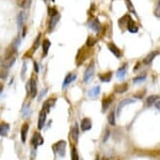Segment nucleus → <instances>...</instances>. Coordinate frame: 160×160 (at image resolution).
Listing matches in <instances>:
<instances>
[{
	"instance_id": "obj_21",
	"label": "nucleus",
	"mask_w": 160,
	"mask_h": 160,
	"mask_svg": "<svg viewBox=\"0 0 160 160\" xmlns=\"http://www.w3.org/2000/svg\"><path fill=\"white\" fill-rule=\"evenodd\" d=\"M111 78H112V72L111 71H108L106 72V73H103V74L99 75V80H101V82H110L111 81Z\"/></svg>"
},
{
	"instance_id": "obj_39",
	"label": "nucleus",
	"mask_w": 160,
	"mask_h": 160,
	"mask_svg": "<svg viewBox=\"0 0 160 160\" xmlns=\"http://www.w3.org/2000/svg\"><path fill=\"white\" fill-rule=\"evenodd\" d=\"M128 16L129 15L127 14V15H125V16H123L122 18H121V19H118V25L120 26H123L124 25V23H127V19H128Z\"/></svg>"
},
{
	"instance_id": "obj_38",
	"label": "nucleus",
	"mask_w": 160,
	"mask_h": 160,
	"mask_svg": "<svg viewBox=\"0 0 160 160\" xmlns=\"http://www.w3.org/2000/svg\"><path fill=\"white\" fill-rule=\"evenodd\" d=\"M8 76V70H3V69H0V78L5 80Z\"/></svg>"
},
{
	"instance_id": "obj_18",
	"label": "nucleus",
	"mask_w": 160,
	"mask_h": 160,
	"mask_svg": "<svg viewBox=\"0 0 160 160\" xmlns=\"http://www.w3.org/2000/svg\"><path fill=\"white\" fill-rule=\"evenodd\" d=\"M133 102H135V100H133V99H125V100H123L122 102L118 104V109H116L118 115H120V113H121V111L123 110V107H125V105H127V104H129V103H133Z\"/></svg>"
},
{
	"instance_id": "obj_28",
	"label": "nucleus",
	"mask_w": 160,
	"mask_h": 160,
	"mask_svg": "<svg viewBox=\"0 0 160 160\" xmlns=\"http://www.w3.org/2000/svg\"><path fill=\"white\" fill-rule=\"evenodd\" d=\"M96 42H97V40L94 39V37L90 36V37H88V40H87V42H85V45H87L88 47L94 46Z\"/></svg>"
},
{
	"instance_id": "obj_33",
	"label": "nucleus",
	"mask_w": 160,
	"mask_h": 160,
	"mask_svg": "<svg viewBox=\"0 0 160 160\" xmlns=\"http://www.w3.org/2000/svg\"><path fill=\"white\" fill-rule=\"evenodd\" d=\"M58 14H59V12H58V10H57L55 7L48 8V15H49V17L56 16V15H58Z\"/></svg>"
},
{
	"instance_id": "obj_1",
	"label": "nucleus",
	"mask_w": 160,
	"mask_h": 160,
	"mask_svg": "<svg viewBox=\"0 0 160 160\" xmlns=\"http://www.w3.org/2000/svg\"><path fill=\"white\" fill-rule=\"evenodd\" d=\"M94 71H95V64H94V61H92L88 66V68L85 69V72H84V75H83L84 83H89L93 78V76H94Z\"/></svg>"
},
{
	"instance_id": "obj_29",
	"label": "nucleus",
	"mask_w": 160,
	"mask_h": 160,
	"mask_svg": "<svg viewBox=\"0 0 160 160\" xmlns=\"http://www.w3.org/2000/svg\"><path fill=\"white\" fill-rule=\"evenodd\" d=\"M29 2H30V0H16V3H17V6L19 8H26L27 6L29 4Z\"/></svg>"
},
{
	"instance_id": "obj_49",
	"label": "nucleus",
	"mask_w": 160,
	"mask_h": 160,
	"mask_svg": "<svg viewBox=\"0 0 160 160\" xmlns=\"http://www.w3.org/2000/svg\"><path fill=\"white\" fill-rule=\"evenodd\" d=\"M43 1H44V2H46V1H47V0H43Z\"/></svg>"
},
{
	"instance_id": "obj_32",
	"label": "nucleus",
	"mask_w": 160,
	"mask_h": 160,
	"mask_svg": "<svg viewBox=\"0 0 160 160\" xmlns=\"http://www.w3.org/2000/svg\"><path fill=\"white\" fill-rule=\"evenodd\" d=\"M70 154H72V160H79L78 152H77V150H76V147H75V146H73V147H72Z\"/></svg>"
},
{
	"instance_id": "obj_3",
	"label": "nucleus",
	"mask_w": 160,
	"mask_h": 160,
	"mask_svg": "<svg viewBox=\"0 0 160 160\" xmlns=\"http://www.w3.org/2000/svg\"><path fill=\"white\" fill-rule=\"evenodd\" d=\"M108 48L116 58H121V57L123 56V53H122V51H121V48H118L113 42L108 43Z\"/></svg>"
},
{
	"instance_id": "obj_30",
	"label": "nucleus",
	"mask_w": 160,
	"mask_h": 160,
	"mask_svg": "<svg viewBox=\"0 0 160 160\" xmlns=\"http://www.w3.org/2000/svg\"><path fill=\"white\" fill-rule=\"evenodd\" d=\"M154 15H155L157 18H160V0L157 1L155 10H154Z\"/></svg>"
},
{
	"instance_id": "obj_17",
	"label": "nucleus",
	"mask_w": 160,
	"mask_h": 160,
	"mask_svg": "<svg viewBox=\"0 0 160 160\" xmlns=\"http://www.w3.org/2000/svg\"><path fill=\"white\" fill-rule=\"evenodd\" d=\"M157 55H158V52H156V51H155V52H152V53H150L147 56L145 57V58H144L143 62H144L145 64H152V61L156 58Z\"/></svg>"
},
{
	"instance_id": "obj_48",
	"label": "nucleus",
	"mask_w": 160,
	"mask_h": 160,
	"mask_svg": "<svg viewBox=\"0 0 160 160\" xmlns=\"http://www.w3.org/2000/svg\"><path fill=\"white\" fill-rule=\"evenodd\" d=\"M51 1H52V2H55V1H56V0H51Z\"/></svg>"
},
{
	"instance_id": "obj_16",
	"label": "nucleus",
	"mask_w": 160,
	"mask_h": 160,
	"mask_svg": "<svg viewBox=\"0 0 160 160\" xmlns=\"http://www.w3.org/2000/svg\"><path fill=\"white\" fill-rule=\"evenodd\" d=\"M81 129L83 131H89L92 129V121L90 118H84L83 121H81Z\"/></svg>"
},
{
	"instance_id": "obj_40",
	"label": "nucleus",
	"mask_w": 160,
	"mask_h": 160,
	"mask_svg": "<svg viewBox=\"0 0 160 160\" xmlns=\"http://www.w3.org/2000/svg\"><path fill=\"white\" fill-rule=\"evenodd\" d=\"M12 44H13V45H14L16 48H18V47H19V45H21V37L17 36V38L15 39V41L12 43Z\"/></svg>"
},
{
	"instance_id": "obj_14",
	"label": "nucleus",
	"mask_w": 160,
	"mask_h": 160,
	"mask_svg": "<svg viewBox=\"0 0 160 160\" xmlns=\"http://www.w3.org/2000/svg\"><path fill=\"white\" fill-rule=\"evenodd\" d=\"M30 82H31V91H30V96L31 98H34L38 95V87H36V81H35V78L32 76L30 78Z\"/></svg>"
},
{
	"instance_id": "obj_42",
	"label": "nucleus",
	"mask_w": 160,
	"mask_h": 160,
	"mask_svg": "<svg viewBox=\"0 0 160 160\" xmlns=\"http://www.w3.org/2000/svg\"><path fill=\"white\" fill-rule=\"evenodd\" d=\"M47 90H48L47 88H44V89H43L42 91H41V94H40V97H38V99H40V100L42 99L43 97H44V96L46 95V93H47Z\"/></svg>"
},
{
	"instance_id": "obj_34",
	"label": "nucleus",
	"mask_w": 160,
	"mask_h": 160,
	"mask_svg": "<svg viewBox=\"0 0 160 160\" xmlns=\"http://www.w3.org/2000/svg\"><path fill=\"white\" fill-rule=\"evenodd\" d=\"M23 116L24 117H28L29 114H30V107H29V104H27V105H25L24 107H23Z\"/></svg>"
},
{
	"instance_id": "obj_45",
	"label": "nucleus",
	"mask_w": 160,
	"mask_h": 160,
	"mask_svg": "<svg viewBox=\"0 0 160 160\" xmlns=\"http://www.w3.org/2000/svg\"><path fill=\"white\" fill-rule=\"evenodd\" d=\"M108 136H109V131H106V133H105V136H104V142H106V141L108 140Z\"/></svg>"
},
{
	"instance_id": "obj_25",
	"label": "nucleus",
	"mask_w": 160,
	"mask_h": 160,
	"mask_svg": "<svg viewBox=\"0 0 160 160\" xmlns=\"http://www.w3.org/2000/svg\"><path fill=\"white\" fill-rule=\"evenodd\" d=\"M126 67H127V64H124L122 67H121L118 70V72H116V76H118V78H123L124 76H125V74H126Z\"/></svg>"
},
{
	"instance_id": "obj_37",
	"label": "nucleus",
	"mask_w": 160,
	"mask_h": 160,
	"mask_svg": "<svg viewBox=\"0 0 160 160\" xmlns=\"http://www.w3.org/2000/svg\"><path fill=\"white\" fill-rule=\"evenodd\" d=\"M26 71H27V62H24V64H23V68H21V78H23V80H25Z\"/></svg>"
},
{
	"instance_id": "obj_26",
	"label": "nucleus",
	"mask_w": 160,
	"mask_h": 160,
	"mask_svg": "<svg viewBox=\"0 0 160 160\" xmlns=\"http://www.w3.org/2000/svg\"><path fill=\"white\" fill-rule=\"evenodd\" d=\"M158 99H159V97L157 96V95H152V96H148L147 98H146V104L150 107V105H152V104L155 103Z\"/></svg>"
},
{
	"instance_id": "obj_20",
	"label": "nucleus",
	"mask_w": 160,
	"mask_h": 160,
	"mask_svg": "<svg viewBox=\"0 0 160 160\" xmlns=\"http://www.w3.org/2000/svg\"><path fill=\"white\" fill-rule=\"evenodd\" d=\"M25 19H26V14H25L24 12L21 11V12H19V13H18L17 18H16V21H17V26L19 27V28L24 26Z\"/></svg>"
},
{
	"instance_id": "obj_23",
	"label": "nucleus",
	"mask_w": 160,
	"mask_h": 160,
	"mask_svg": "<svg viewBox=\"0 0 160 160\" xmlns=\"http://www.w3.org/2000/svg\"><path fill=\"white\" fill-rule=\"evenodd\" d=\"M78 135H79V128H78V125L75 124V126H74L73 129H72V132H70V136H72V139L74 140V142H77Z\"/></svg>"
},
{
	"instance_id": "obj_24",
	"label": "nucleus",
	"mask_w": 160,
	"mask_h": 160,
	"mask_svg": "<svg viewBox=\"0 0 160 160\" xmlns=\"http://www.w3.org/2000/svg\"><path fill=\"white\" fill-rule=\"evenodd\" d=\"M128 89V84H122V85H116L114 87V91L116 94H123Z\"/></svg>"
},
{
	"instance_id": "obj_4",
	"label": "nucleus",
	"mask_w": 160,
	"mask_h": 160,
	"mask_svg": "<svg viewBox=\"0 0 160 160\" xmlns=\"http://www.w3.org/2000/svg\"><path fill=\"white\" fill-rule=\"evenodd\" d=\"M31 143L32 145L34 146V147H38V146L42 145L43 143H44V139H43V136L38 132H34L33 135H32V140H31Z\"/></svg>"
},
{
	"instance_id": "obj_35",
	"label": "nucleus",
	"mask_w": 160,
	"mask_h": 160,
	"mask_svg": "<svg viewBox=\"0 0 160 160\" xmlns=\"http://www.w3.org/2000/svg\"><path fill=\"white\" fill-rule=\"evenodd\" d=\"M125 2H126V6L128 7L129 11L132 12L133 14H137L136 11H135V7H133V4H132V2H131V0H125Z\"/></svg>"
},
{
	"instance_id": "obj_31",
	"label": "nucleus",
	"mask_w": 160,
	"mask_h": 160,
	"mask_svg": "<svg viewBox=\"0 0 160 160\" xmlns=\"http://www.w3.org/2000/svg\"><path fill=\"white\" fill-rule=\"evenodd\" d=\"M108 121H109V124L111 125V126H114L115 125V113H114V111H111V113L109 114Z\"/></svg>"
},
{
	"instance_id": "obj_13",
	"label": "nucleus",
	"mask_w": 160,
	"mask_h": 160,
	"mask_svg": "<svg viewBox=\"0 0 160 160\" xmlns=\"http://www.w3.org/2000/svg\"><path fill=\"white\" fill-rule=\"evenodd\" d=\"M76 74H73V73H68V74L66 75L65 80H64V82H63V89H65L67 86L70 85V83L73 82V81H75L76 80Z\"/></svg>"
},
{
	"instance_id": "obj_11",
	"label": "nucleus",
	"mask_w": 160,
	"mask_h": 160,
	"mask_svg": "<svg viewBox=\"0 0 160 160\" xmlns=\"http://www.w3.org/2000/svg\"><path fill=\"white\" fill-rule=\"evenodd\" d=\"M28 130H29V124L28 123H25L21 126V142L23 143L26 142L27 134H28Z\"/></svg>"
},
{
	"instance_id": "obj_41",
	"label": "nucleus",
	"mask_w": 160,
	"mask_h": 160,
	"mask_svg": "<svg viewBox=\"0 0 160 160\" xmlns=\"http://www.w3.org/2000/svg\"><path fill=\"white\" fill-rule=\"evenodd\" d=\"M26 89H27V93H28V95H30V91H31V82H30V80H29L28 82H27Z\"/></svg>"
},
{
	"instance_id": "obj_2",
	"label": "nucleus",
	"mask_w": 160,
	"mask_h": 160,
	"mask_svg": "<svg viewBox=\"0 0 160 160\" xmlns=\"http://www.w3.org/2000/svg\"><path fill=\"white\" fill-rule=\"evenodd\" d=\"M53 150H56V153L60 157L65 156V150H66V142L65 141H59L56 144H53Z\"/></svg>"
},
{
	"instance_id": "obj_27",
	"label": "nucleus",
	"mask_w": 160,
	"mask_h": 160,
	"mask_svg": "<svg viewBox=\"0 0 160 160\" xmlns=\"http://www.w3.org/2000/svg\"><path fill=\"white\" fill-rule=\"evenodd\" d=\"M41 37H42V33H38V37L35 38L34 40V43H33V46H32V50L33 51H36L40 46V44H41Z\"/></svg>"
},
{
	"instance_id": "obj_36",
	"label": "nucleus",
	"mask_w": 160,
	"mask_h": 160,
	"mask_svg": "<svg viewBox=\"0 0 160 160\" xmlns=\"http://www.w3.org/2000/svg\"><path fill=\"white\" fill-rule=\"evenodd\" d=\"M145 80H146V75H140V76H136V78H133L132 82L133 83H140V82L145 81Z\"/></svg>"
},
{
	"instance_id": "obj_6",
	"label": "nucleus",
	"mask_w": 160,
	"mask_h": 160,
	"mask_svg": "<svg viewBox=\"0 0 160 160\" xmlns=\"http://www.w3.org/2000/svg\"><path fill=\"white\" fill-rule=\"evenodd\" d=\"M16 51H17V48H16L13 44H11L10 46L7 48V51H5V54H4V57H3L4 60H9V59L12 58V57H14Z\"/></svg>"
},
{
	"instance_id": "obj_22",
	"label": "nucleus",
	"mask_w": 160,
	"mask_h": 160,
	"mask_svg": "<svg viewBox=\"0 0 160 160\" xmlns=\"http://www.w3.org/2000/svg\"><path fill=\"white\" fill-rule=\"evenodd\" d=\"M9 129H10V125L7 124V123H2V124H0V135L1 136H5L9 131Z\"/></svg>"
},
{
	"instance_id": "obj_12",
	"label": "nucleus",
	"mask_w": 160,
	"mask_h": 160,
	"mask_svg": "<svg viewBox=\"0 0 160 160\" xmlns=\"http://www.w3.org/2000/svg\"><path fill=\"white\" fill-rule=\"evenodd\" d=\"M55 102H56V98L48 99L47 101H45V102H44V104H43L42 111H44V112H46V113L48 114L49 111H50V107L53 105V103H55Z\"/></svg>"
},
{
	"instance_id": "obj_46",
	"label": "nucleus",
	"mask_w": 160,
	"mask_h": 160,
	"mask_svg": "<svg viewBox=\"0 0 160 160\" xmlns=\"http://www.w3.org/2000/svg\"><path fill=\"white\" fill-rule=\"evenodd\" d=\"M26 32H27V28H26V27H24V29H23V35H21V37H23V38H25V37H26Z\"/></svg>"
},
{
	"instance_id": "obj_9",
	"label": "nucleus",
	"mask_w": 160,
	"mask_h": 160,
	"mask_svg": "<svg viewBox=\"0 0 160 160\" xmlns=\"http://www.w3.org/2000/svg\"><path fill=\"white\" fill-rule=\"evenodd\" d=\"M90 28L94 32H99L101 29V24L98 18H94L93 21L90 23Z\"/></svg>"
},
{
	"instance_id": "obj_15",
	"label": "nucleus",
	"mask_w": 160,
	"mask_h": 160,
	"mask_svg": "<svg viewBox=\"0 0 160 160\" xmlns=\"http://www.w3.org/2000/svg\"><path fill=\"white\" fill-rule=\"evenodd\" d=\"M50 45H51V43H50V41H49L48 39H44V40H43V42H42L43 55H42V57H46V56H47Z\"/></svg>"
},
{
	"instance_id": "obj_10",
	"label": "nucleus",
	"mask_w": 160,
	"mask_h": 160,
	"mask_svg": "<svg viewBox=\"0 0 160 160\" xmlns=\"http://www.w3.org/2000/svg\"><path fill=\"white\" fill-rule=\"evenodd\" d=\"M46 115L47 113L42 111L41 113H40V116H38V128L40 130H42L44 128V126H45V123H46Z\"/></svg>"
},
{
	"instance_id": "obj_44",
	"label": "nucleus",
	"mask_w": 160,
	"mask_h": 160,
	"mask_svg": "<svg viewBox=\"0 0 160 160\" xmlns=\"http://www.w3.org/2000/svg\"><path fill=\"white\" fill-rule=\"evenodd\" d=\"M154 104H155V107H156V109H158V110L160 111V101H158V100H157V101Z\"/></svg>"
},
{
	"instance_id": "obj_5",
	"label": "nucleus",
	"mask_w": 160,
	"mask_h": 160,
	"mask_svg": "<svg viewBox=\"0 0 160 160\" xmlns=\"http://www.w3.org/2000/svg\"><path fill=\"white\" fill-rule=\"evenodd\" d=\"M126 26H127L128 31L131 32V33H136V32H138V30H139V29H138V26H137V24H136V21L130 17V15L128 16V19H127Z\"/></svg>"
},
{
	"instance_id": "obj_43",
	"label": "nucleus",
	"mask_w": 160,
	"mask_h": 160,
	"mask_svg": "<svg viewBox=\"0 0 160 160\" xmlns=\"http://www.w3.org/2000/svg\"><path fill=\"white\" fill-rule=\"evenodd\" d=\"M33 67H34V71L38 73V71H40V69H38V62H33Z\"/></svg>"
},
{
	"instance_id": "obj_47",
	"label": "nucleus",
	"mask_w": 160,
	"mask_h": 160,
	"mask_svg": "<svg viewBox=\"0 0 160 160\" xmlns=\"http://www.w3.org/2000/svg\"><path fill=\"white\" fill-rule=\"evenodd\" d=\"M2 90H3V85H2V83H0V94L2 93Z\"/></svg>"
},
{
	"instance_id": "obj_8",
	"label": "nucleus",
	"mask_w": 160,
	"mask_h": 160,
	"mask_svg": "<svg viewBox=\"0 0 160 160\" xmlns=\"http://www.w3.org/2000/svg\"><path fill=\"white\" fill-rule=\"evenodd\" d=\"M112 101H113V96L106 97V98L103 99V102H101V111H103V113H105L106 111L108 110L110 104L112 103Z\"/></svg>"
},
{
	"instance_id": "obj_7",
	"label": "nucleus",
	"mask_w": 160,
	"mask_h": 160,
	"mask_svg": "<svg viewBox=\"0 0 160 160\" xmlns=\"http://www.w3.org/2000/svg\"><path fill=\"white\" fill-rule=\"evenodd\" d=\"M60 18H61L60 13L58 15H56V16L50 17V19H49V24H48V32H51L52 30L55 29V27H56L57 24H58V21H60Z\"/></svg>"
},
{
	"instance_id": "obj_19",
	"label": "nucleus",
	"mask_w": 160,
	"mask_h": 160,
	"mask_svg": "<svg viewBox=\"0 0 160 160\" xmlns=\"http://www.w3.org/2000/svg\"><path fill=\"white\" fill-rule=\"evenodd\" d=\"M99 94H101V87L99 86H95L92 89H90V91H89L88 95H89L90 98H96V97H98Z\"/></svg>"
}]
</instances>
